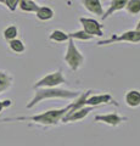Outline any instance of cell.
Instances as JSON below:
<instances>
[{"label":"cell","mask_w":140,"mask_h":146,"mask_svg":"<svg viewBox=\"0 0 140 146\" xmlns=\"http://www.w3.org/2000/svg\"><path fill=\"white\" fill-rule=\"evenodd\" d=\"M95 122H101V123H106V124L111 125V127H117L121 124L122 122L128 121L127 117H122L117 113H107V115H98L95 116Z\"/></svg>","instance_id":"obj_8"},{"label":"cell","mask_w":140,"mask_h":146,"mask_svg":"<svg viewBox=\"0 0 140 146\" xmlns=\"http://www.w3.org/2000/svg\"><path fill=\"white\" fill-rule=\"evenodd\" d=\"M66 83V78L62 74L61 70H58L54 73L43 77L42 79H39L37 83L33 85V89H40V88H56V86Z\"/></svg>","instance_id":"obj_4"},{"label":"cell","mask_w":140,"mask_h":146,"mask_svg":"<svg viewBox=\"0 0 140 146\" xmlns=\"http://www.w3.org/2000/svg\"><path fill=\"white\" fill-rule=\"evenodd\" d=\"M68 34V38L71 39H79V40H84V42H87V40H90L93 38L92 35L87 34L84 31H78V32H72V33H67Z\"/></svg>","instance_id":"obj_19"},{"label":"cell","mask_w":140,"mask_h":146,"mask_svg":"<svg viewBox=\"0 0 140 146\" xmlns=\"http://www.w3.org/2000/svg\"><path fill=\"white\" fill-rule=\"evenodd\" d=\"M9 46H10V49L12 50V51H15V52H17V54L23 52L25 50H26V46H25L23 42H22V40H20V39L10 40V42H9Z\"/></svg>","instance_id":"obj_17"},{"label":"cell","mask_w":140,"mask_h":146,"mask_svg":"<svg viewBox=\"0 0 140 146\" xmlns=\"http://www.w3.org/2000/svg\"><path fill=\"white\" fill-rule=\"evenodd\" d=\"M19 6L25 12H37L39 9V5L33 0H20Z\"/></svg>","instance_id":"obj_13"},{"label":"cell","mask_w":140,"mask_h":146,"mask_svg":"<svg viewBox=\"0 0 140 146\" xmlns=\"http://www.w3.org/2000/svg\"><path fill=\"white\" fill-rule=\"evenodd\" d=\"M82 3L89 12L94 13V15H98V16L104 15V9H102L100 0H82Z\"/></svg>","instance_id":"obj_10"},{"label":"cell","mask_w":140,"mask_h":146,"mask_svg":"<svg viewBox=\"0 0 140 146\" xmlns=\"http://www.w3.org/2000/svg\"><path fill=\"white\" fill-rule=\"evenodd\" d=\"M102 104H115L116 106H118V104L115 101V99L112 98L110 94H102V95H93V96H88L87 100L84 101V106L99 107Z\"/></svg>","instance_id":"obj_7"},{"label":"cell","mask_w":140,"mask_h":146,"mask_svg":"<svg viewBox=\"0 0 140 146\" xmlns=\"http://www.w3.org/2000/svg\"><path fill=\"white\" fill-rule=\"evenodd\" d=\"M49 39L52 40V42H57V43H62V42H66V40H68V34L65 33V32L62 31H52L51 34L49 35Z\"/></svg>","instance_id":"obj_16"},{"label":"cell","mask_w":140,"mask_h":146,"mask_svg":"<svg viewBox=\"0 0 140 146\" xmlns=\"http://www.w3.org/2000/svg\"><path fill=\"white\" fill-rule=\"evenodd\" d=\"M121 42H128V43H140V32L138 31H127L119 35H112L111 38L100 40L98 42V45H107L113 43H121Z\"/></svg>","instance_id":"obj_5"},{"label":"cell","mask_w":140,"mask_h":146,"mask_svg":"<svg viewBox=\"0 0 140 146\" xmlns=\"http://www.w3.org/2000/svg\"><path fill=\"white\" fill-rule=\"evenodd\" d=\"M135 31H138V32H140V21L138 22V25H137V28H135Z\"/></svg>","instance_id":"obj_23"},{"label":"cell","mask_w":140,"mask_h":146,"mask_svg":"<svg viewBox=\"0 0 140 146\" xmlns=\"http://www.w3.org/2000/svg\"><path fill=\"white\" fill-rule=\"evenodd\" d=\"M17 33H19V31H17V27L16 26H10V27H7V28L4 31V38L10 42V40L16 39Z\"/></svg>","instance_id":"obj_20"},{"label":"cell","mask_w":140,"mask_h":146,"mask_svg":"<svg viewBox=\"0 0 140 146\" xmlns=\"http://www.w3.org/2000/svg\"><path fill=\"white\" fill-rule=\"evenodd\" d=\"M4 4H5V5L9 7V10L13 12L16 10V7L19 6L20 0H4Z\"/></svg>","instance_id":"obj_21"},{"label":"cell","mask_w":140,"mask_h":146,"mask_svg":"<svg viewBox=\"0 0 140 146\" xmlns=\"http://www.w3.org/2000/svg\"><path fill=\"white\" fill-rule=\"evenodd\" d=\"M71 110V104L68 106L58 110H49L46 112L39 113V115L28 116V117H15V118H5L4 121H31L38 124L43 125H56L62 118L66 116V113Z\"/></svg>","instance_id":"obj_2"},{"label":"cell","mask_w":140,"mask_h":146,"mask_svg":"<svg viewBox=\"0 0 140 146\" xmlns=\"http://www.w3.org/2000/svg\"><path fill=\"white\" fill-rule=\"evenodd\" d=\"M79 22L83 26V31L89 35H98V36H102L104 32H102V25H100L96 20L94 18H87V17H80Z\"/></svg>","instance_id":"obj_6"},{"label":"cell","mask_w":140,"mask_h":146,"mask_svg":"<svg viewBox=\"0 0 140 146\" xmlns=\"http://www.w3.org/2000/svg\"><path fill=\"white\" fill-rule=\"evenodd\" d=\"M11 105V101L10 100H5V101H0V112L3 111L4 107H9Z\"/></svg>","instance_id":"obj_22"},{"label":"cell","mask_w":140,"mask_h":146,"mask_svg":"<svg viewBox=\"0 0 140 146\" xmlns=\"http://www.w3.org/2000/svg\"><path fill=\"white\" fill-rule=\"evenodd\" d=\"M125 9H127V11L129 13L137 15V13L140 12V0H128Z\"/></svg>","instance_id":"obj_18"},{"label":"cell","mask_w":140,"mask_h":146,"mask_svg":"<svg viewBox=\"0 0 140 146\" xmlns=\"http://www.w3.org/2000/svg\"><path fill=\"white\" fill-rule=\"evenodd\" d=\"M12 84V77L10 74H7L6 72L0 71V94L3 91L7 90Z\"/></svg>","instance_id":"obj_15"},{"label":"cell","mask_w":140,"mask_h":146,"mask_svg":"<svg viewBox=\"0 0 140 146\" xmlns=\"http://www.w3.org/2000/svg\"><path fill=\"white\" fill-rule=\"evenodd\" d=\"M127 3H128V0H112L111 4H110V7H108L107 11L101 16V18H102V20H106V18L110 17L113 12L124 9L125 5H127Z\"/></svg>","instance_id":"obj_11"},{"label":"cell","mask_w":140,"mask_h":146,"mask_svg":"<svg viewBox=\"0 0 140 146\" xmlns=\"http://www.w3.org/2000/svg\"><path fill=\"white\" fill-rule=\"evenodd\" d=\"M80 95L79 91H73V90H66V89H60V88H40L35 89L34 96L31 101L27 104V108H32L37 104L44 100H50V99H76Z\"/></svg>","instance_id":"obj_1"},{"label":"cell","mask_w":140,"mask_h":146,"mask_svg":"<svg viewBox=\"0 0 140 146\" xmlns=\"http://www.w3.org/2000/svg\"><path fill=\"white\" fill-rule=\"evenodd\" d=\"M125 104L129 107H138L140 106V91L139 90H129L125 94Z\"/></svg>","instance_id":"obj_12"},{"label":"cell","mask_w":140,"mask_h":146,"mask_svg":"<svg viewBox=\"0 0 140 146\" xmlns=\"http://www.w3.org/2000/svg\"><path fill=\"white\" fill-rule=\"evenodd\" d=\"M65 61L67 62V65L70 66L72 71L79 70L84 63V56L82 55V52L77 49L74 40L71 38L68 39V46H67V51L65 55Z\"/></svg>","instance_id":"obj_3"},{"label":"cell","mask_w":140,"mask_h":146,"mask_svg":"<svg viewBox=\"0 0 140 146\" xmlns=\"http://www.w3.org/2000/svg\"><path fill=\"white\" fill-rule=\"evenodd\" d=\"M37 13V17L39 18L40 21H48V20H51V18L54 17V11L51 10L50 7L48 6H39L38 11L35 12Z\"/></svg>","instance_id":"obj_14"},{"label":"cell","mask_w":140,"mask_h":146,"mask_svg":"<svg viewBox=\"0 0 140 146\" xmlns=\"http://www.w3.org/2000/svg\"><path fill=\"white\" fill-rule=\"evenodd\" d=\"M96 107H93V106H84L82 108L77 110L76 112L71 113V115H66L64 118H62V122L64 123H68V122H76V121H80L83 119V118H85L90 112L93 111V110H95Z\"/></svg>","instance_id":"obj_9"},{"label":"cell","mask_w":140,"mask_h":146,"mask_svg":"<svg viewBox=\"0 0 140 146\" xmlns=\"http://www.w3.org/2000/svg\"><path fill=\"white\" fill-rule=\"evenodd\" d=\"M0 4H4V0H0Z\"/></svg>","instance_id":"obj_24"}]
</instances>
